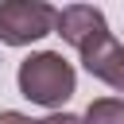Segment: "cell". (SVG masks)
I'll list each match as a JSON object with an SVG mask.
<instances>
[{
  "mask_svg": "<svg viewBox=\"0 0 124 124\" xmlns=\"http://www.w3.org/2000/svg\"><path fill=\"white\" fill-rule=\"evenodd\" d=\"M16 81H19V93L31 105H43V108L58 112L78 89V70L58 50H35V54H27L19 62Z\"/></svg>",
  "mask_w": 124,
  "mask_h": 124,
  "instance_id": "cell-1",
  "label": "cell"
},
{
  "mask_svg": "<svg viewBox=\"0 0 124 124\" xmlns=\"http://www.w3.org/2000/svg\"><path fill=\"white\" fill-rule=\"evenodd\" d=\"M58 8L46 0H0V43L4 46H31L54 31Z\"/></svg>",
  "mask_w": 124,
  "mask_h": 124,
  "instance_id": "cell-2",
  "label": "cell"
},
{
  "mask_svg": "<svg viewBox=\"0 0 124 124\" xmlns=\"http://www.w3.org/2000/svg\"><path fill=\"white\" fill-rule=\"evenodd\" d=\"M54 31H58L78 54H81L85 46H93L97 39L112 35L105 12L93 8V4H66V8H58V16H54Z\"/></svg>",
  "mask_w": 124,
  "mask_h": 124,
  "instance_id": "cell-3",
  "label": "cell"
},
{
  "mask_svg": "<svg viewBox=\"0 0 124 124\" xmlns=\"http://www.w3.org/2000/svg\"><path fill=\"white\" fill-rule=\"evenodd\" d=\"M81 124H124V97H97V101H89Z\"/></svg>",
  "mask_w": 124,
  "mask_h": 124,
  "instance_id": "cell-4",
  "label": "cell"
},
{
  "mask_svg": "<svg viewBox=\"0 0 124 124\" xmlns=\"http://www.w3.org/2000/svg\"><path fill=\"white\" fill-rule=\"evenodd\" d=\"M93 78H97V81H105V85H112L116 93H124V43L108 54V62H105Z\"/></svg>",
  "mask_w": 124,
  "mask_h": 124,
  "instance_id": "cell-5",
  "label": "cell"
},
{
  "mask_svg": "<svg viewBox=\"0 0 124 124\" xmlns=\"http://www.w3.org/2000/svg\"><path fill=\"white\" fill-rule=\"evenodd\" d=\"M0 124H39V120H31L27 112H16V108H4V112H0Z\"/></svg>",
  "mask_w": 124,
  "mask_h": 124,
  "instance_id": "cell-6",
  "label": "cell"
},
{
  "mask_svg": "<svg viewBox=\"0 0 124 124\" xmlns=\"http://www.w3.org/2000/svg\"><path fill=\"white\" fill-rule=\"evenodd\" d=\"M39 124H81V116H74V112H46Z\"/></svg>",
  "mask_w": 124,
  "mask_h": 124,
  "instance_id": "cell-7",
  "label": "cell"
}]
</instances>
